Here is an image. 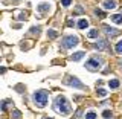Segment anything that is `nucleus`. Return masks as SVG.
Listing matches in <instances>:
<instances>
[{
  "label": "nucleus",
  "mask_w": 122,
  "mask_h": 119,
  "mask_svg": "<svg viewBox=\"0 0 122 119\" xmlns=\"http://www.w3.org/2000/svg\"><path fill=\"white\" fill-rule=\"evenodd\" d=\"M47 92L44 90H40V92H35L34 93V102H35L37 107H44L47 104Z\"/></svg>",
  "instance_id": "f257e3e1"
},
{
  "label": "nucleus",
  "mask_w": 122,
  "mask_h": 119,
  "mask_svg": "<svg viewBox=\"0 0 122 119\" xmlns=\"http://www.w3.org/2000/svg\"><path fill=\"white\" fill-rule=\"evenodd\" d=\"M55 105H56V109H58L60 113H63V114H69V113H70V105L67 104V101H66L64 96H58Z\"/></svg>",
  "instance_id": "f03ea898"
},
{
  "label": "nucleus",
  "mask_w": 122,
  "mask_h": 119,
  "mask_svg": "<svg viewBox=\"0 0 122 119\" xmlns=\"http://www.w3.org/2000/svg\"><path fill=\"white\" fill-rule=\"evenodd\" d=\"M78 43H79V40H78V37H75V35H69V37H66L63 40V46H64V47H67V49L75 47Z\"/></svg>",
  "instance_id": "7ed1b4c3"
},
{
  "label": "nucleus",
  "mask_w": 122,
  "mask_h": 119,
  "mask_svg": "<svg viewBox=\"0 0 122 119\" xmlns=\"http://www.w3.org/2000/svg\"><path fill=\"white\" fill-rule=\"evenodd\" d=\"M64 83H66L67 84V86H72V87H76V89H84V84L81 83V81H79V79L78 78H75V76H67V78H66V81H64Z\"/></svg>",
  "instance_id": "20e7f679"
},
{
  "label": "nucleus",
  "mask_w": 122,
  "mask_h": 119,
  "mask_svg": "<svg viewBox=\"0 0 122 119\" xmlns=\"http://www.w3.org/2000/svg\"><path fill=\"white\" fill-rule=\"evenodd\" d=\"M86 66L89 67V69H92V70L99 69V67H101V60H98V58H90V60L86 63Z\"/></svg>",
  "instance_id": "39448f33"
},
{
  "label": "nucleus",
  "mask_w": 122,
  "mask_h": 119,
  "mask_svg": "<svg viewBox=\"0 0 122 119\" xmlns=\"http://www.w3.org/2000/svg\"><path fill=\"white\" fill-rule=\"evenodd\" d=\"M84 57H86V52H84V51H79V52L73 53V55L70 57V60H72V61H79L81 58H84Z\"/></svg>",
  "instance_id": "423d86ee"
},
{
  "label": "nucleus",
  "mask_w": 122,
  "mask_h": 119,
  "mask_svg": "<svg viewBox=\"0 0 122 119\" xmlns=\"http://www.w3.org/2000/svg\"><path fill=\"white\" fill-rule=\"evenodd\" d=\"M104 31H105V34L108 37H114V35H117L119 34V31H116V29H112V28H108V26H105L104 28Z\"/></svg>",
  "instance_id": "0eeeda50"
},
{
  "label": "nucleus",
  "mask_w": 122,
  "mask_h": 119,
  "mask_svg": "<svg viewBox=\"0 0 122 119\" xmlns=\"http://www.w3.org/2000/svg\"><path fill=\"white\" fill-rule=\"evenodd\" d=\"M104 8L105 9H114V8H116V2H114V0H105Z\"/></svg>",
  "instance_id": "6e6552de"
},
{
  "label": "nucleus",
  "mask_w": 122,
  "mask_h": 119,
  "mask_svg": "<svg viewBox=\"0 0 122 119\" xmlns=\"http://www.w3.org/2000/svg\"><path fill=\"white\" fill-rule=\"evenodd\" d=\"M95 47H96L98 51H104V49L107 47V41H105V40H101V41H98Z\"/></svg>",
  "instance_id": "1a4fd4ad"
},
{
  "label": "nucleus",
  "mask_w": 122,
  "mask_h": 119,
  "mask_svg": "<svg viewBox=\"0 0 122 119\" xmlns=\"http://www.w3.org/2000/svg\"><path fill=\"white\" fill-rule=\"evenodd\" d=\"M49 9H51V5H49V3H43V5L38 6V11H40V12H44V11H49Z\"/></svg>",
  "instance_id": "9d476101"
},
{
  "label": "nucleus",
  "mask_w": 122,
  "mask_h": 119,
  "mask_svg": "<svg viewBox=\"0 0 122 119\" xmlns=\"http://www.w3.org/2000/svg\"><path fill=\"white\" fill-rule=\"evenodd\" d=\"M76 25H78V28H79V29H84V28H87V26H89V21L82 18V20H79L78 23H76Z\"/></svg>",
  "instance_id": "9b49d317"
},
{
  "label": "nucleus",
  "mask_w": 122,
  "mask_h": 119,
  "mask_svg": "<svg viewBox=\"0 0 122 119\" xmlns=\"http://www.w3.org/2000/svg\"><path fill=\"white\" fill-rule=\"evenodd\" d=\"M112 20L114 23H122V14H114L113 17H112Z\"/></svg>",
  "instance_id": "f8f14e48"
},
{
  "label": "nucleus",
  "mask_w": 122,
  "mask_h": 119,
  "mask_svg": "<svg viewBox=\"0 0 122 119\" xmlns=\"http://www.w3.org/2000/svg\"><path fill=\"white\" fill-rule=\"evenodd\" d=\"M108 86L112 87V89H117V87H119V81H117V79H112V81L108 83Z\"/></svg>",
  "instance_id": "ddd939ff"
},
{
  "label": "nucleus",
  "mask_w": 122,
  "mask_h": 119,
  "mask_svg": "<svg viewBox=\"0 0 122 119\" xmlns=\"http://www.w3.org/2000/svg\"><path fill=\"white\" fill-rule=\"evenodd\" d=\"M114 49H116V52L119 53V55H122V40L117 41V44H116V47H114Z\"/></svg>",
  "instance_id": "4468645a"
},
{
  "label": "nucleus",
  "mask_w": 122,
  "mask_h": 119,
  "mask_svg": "<svg viewBox=\"0 0 122 119\" xmlns=\"http://www.w3.org/2000/svg\"><path fill=\"white\" fill-rule=\"evenodd\" d=\"M56 35H58V34H56L53 29H49V31H47V37H49V38H55Z\"/></svg>",
  "instance_id": "2eb2a0df"
},
{
  "label": "nucleus",
  "mask_w": 122,
  "mask_h": 119,
  "mask_svg": "<svg viewBox=\"0 0 122 119\" xmlns=\"http://www.w3.org/2000/svg\"><path fill=\"white\" fill-rule=\"evenodd\" d=\"M98 37V31L96 29H92L89 32V38H96Z\"/></svg>",
  "instance_id": "dca6fc26"
},
{
  "label": "nucleus",
  "mask_w": 122,
  "mask_h": 119,
  "mask_svg": "<svg viewBox=\"0 0 122 119\" xmlns=\"http://www.w3.org/2000/svg\"><path fill=\"white\" fill-rule=\"evenodd\" d=\"M86 119H96V113H95V112H89L86 114Z\"/></svg>",
  "instance_id": "f3484780"
},
{
  "label": "nucleus",
  "mask_w": 122,
  "mask_h": 119,
  "mask_svg": "<svg viewBox=\"0 0 122 119\" xmlns=\"http://www.w3.org/2000/svg\"><path fill=\"white\" fill-rule=\"evenodd\" d=\"M96 93H98V96H105V95H107V90H104V89H98Z\"/></svg>",
  "instance_id": "a211bd4d"
},
{
  "label": "nucleus",
  "mask_w": 122,
  "mask_h": 119,
  "mask_svg": "<svg viewBox=\"0 0 122 119\" xmlns=\"http://www.w3.org/2000/svg\"><path fill=\"white\" fill-rule=\"evenodd\" d=\"M21 118V113L20 112H17V110H14V113H12V119H20Z\"/></svg>",
  "instance_id": "6ab92c4d"
},
{
  "label": "nucleus",
  "mask_w": 122,
  "mask_h": 119,
  "mask_svg": "<svg viewBox=\"0 0 122 119\" xmlns=\"http://www.w3.org/2000/svg\"><path fill=\"white\" fill-rule=\"evenodd\" d=\"M102 116H104L105 119H108V118H112V112H110V110H105L104 113H102Z\"/></svg>",
  "instance_id": "aec40b11"
},
{
  "label": "nucleus",
  "mask_w": 122,
  "mask_h": 119,
  "mask_svg": "<svg viewBox=\"0 0 122 119\" xmlns=\"http://www.w3.org/2000/svg\"><path fill=\"white\" fill-rule=\"evenodd\" d=\"M17 18H18V20H26V14L25 12H18Z\"/></svg>",
  "instance_id": "412c9836"
},
{
  "label": "nucleus",
  "mask_w": 122,
  "mask_h": 119,
  "mask_svg": "<svg viewBox=\"0 0 122 119\" xmlns=\"http://www.w3.org/2000/svg\"><path fill=\"white\" fill-rule=\"evenodd\" d=\"M95 14H96V15H99V17H105V14L102 12L101 9H96V11H95Z\"/></svg>",
  "instance_id": "4be33fe9"
},
{
  "label": "nucleus",
  "mask_w": 122,
  "mask_h": 119,
  "mask_svg": "<svg viewBox=\"0 0 122 119\" xmlns=\"http://www.w3.org/2000/svg\"><path fill=\"white\" fill-rule=\"evenodd\" d=\"M61 3H63V6H69L72 3V0H61Z\"/></svg>",
  "instance_id": "5701e85b"
},
{
  "label": "nucleus",
  "mask_w": 122,
  "mask_h": 119,
  "mask_svg": "<svg viewBox=\"0 0 122 119\" xmlns=\"http://www.w3.org/2000/svg\"><path fill=\"white\" fill-rule=\"evenodd\" d=\"M46 119H51V118H46Z\"/></svg>",
  "instance_id": "b1692460"
},
{
  "label": "nucleus",
  "mask_w": 122,
  "mask_h": 119,
  "mask_svg": "<svg viewBox=\"0 0 122 119\" xmlns=\"http://www.w3.org/2000/svg\"><path fill=\"white\" fill-rule=\"evenodd\" d=\"M121 66H122V63H121Z\"/></svg>",
  "instance_id": "393cba45"
}]
</instances>
